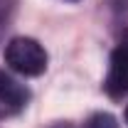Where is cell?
Returning <instances> with one entry per match:
<instances>
[{
  "mask_svg": "<svg viewBox=\"0 0 128 128\" xmlns=\"http://www.w3.org/2000/svg\"><path fill=\"white\" fill-rule=\"evenodd\" d=\"M54 128H69V126H66V123H59V126H54Z\"/></svg>",
  "mask_w": 128,
  "mask_h": 128,
  "instance_id": "cell-7",
  "label": "cell"
},
{
  "mask_svg": "<svg viewBox=\"0 0 128 128\" xmlns=\"http://www.w3.org/2000/svg\"><path fill=\"white\" fill-rule=\"evenodd\" d=\"M15 8H17V0H0V37L8 30L10 20L15 15Z\"/></svg>",
  "mask_w": 128,
  "mask_h": 128,
  "instance_id": "cell-5",
  "label": "cell"
},
{
  "mask_svg": "<svg viewBox=\"0 0 128 128\" xmlns=\"http://www.w3.org/2000/svg\"><path fill=\"white\" fill-rule=\"evenodd\" d=\"M5 64L22 76H40L47 69V52L32 37H12L5 44Z\"/></svg>",
  "mask_w": 128,
  "mask_h": 128,
  "instance_id": "cell-1",
  "label": "cell"
},
{
  "mask_svg": "<svg viewBox=\"0 0 128 128\" xmlns=\"http://www.w3.org/2000/svg\"><path fill=\"white\" fill-rule=\"evenodd\" d=\"M84 128H118V121L113 118L111 113L101 111V113H94V116L84 123Z\"/></svg>",
  "mask_w": 128,
  "mask_h": 128,
  "instance_id": "cell-4",
  "label": "cell"
},
{
  "mask_svg": "<svg viewBox=\"0 0 128 128\" xmlns=\"http://www.w3.org/2000/svg\"><path fill=\"white\" fill-rule=\"evenodd\" d=\"M118 44H121L123 49H128V30L123 32V37H121V42H118Z\"/></svg>",
  "mask_w": 128,
  "mask_h": 128,
  "instance_id": "cell-6",
  "label": "cell"
},
{
  "mask_svg": "<svg viewBox=\"0 0 128 128\" xmlns=\"http://www.w3.org/2000/svg\"><path fill=\"white\" fill-rule=\"evenodd\" d=\"M104 89L113 98L128 96V49H123L121 44L111 54V66H108V76L104 81Z\"/></svg>",
  "mask_w": 128,
  "mask_h": 128,
  "instance_id": "cell-3",
  "label": "cell"
},
{
  "mask_svg": "<svg viewBox=\"0 0 128 128\" xmlns=\"http://www.w3.org/2000/svg\"><path fill=\"white\" fill-rule=\"evenodd\" d=\"M126 123H128V108H126Z\"/></svg>",
  "mask_w": 128,
  "mask_h": 128,
  "instance_id": "cell-8",
  "label": "cell"
},
{
  "mask_svg": "<svg viewBox=\"0 0 128 128\" xmlns=\"http://www.w3.org/2000/svg\"><path fill=\"white\" fill-rule=\"evenodd\" d=\"M27 98H30V91L0 69V118H10L20 113L27 106Z\"/></svg>",
  "mask_w": 128,
  "mask_h": 128,
  "instance_id": "cell-2",
  "label": "cell"
}]
</instances>
